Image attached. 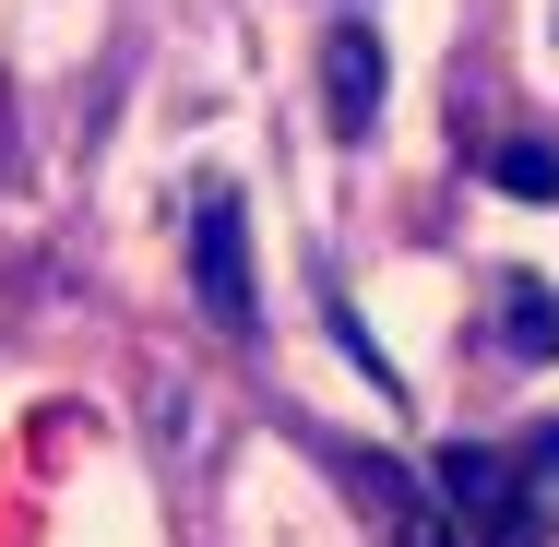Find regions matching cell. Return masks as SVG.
<instances>
[{
  "label": "cell",
  "instance_id": "1",
  "mask_svg": "<svg viewBox=\"0 0 559 547\" xmlns=\"http://www.w3.org/2000/svg\"><path fill=\"white\" fill-rule=\"evenodd\" d=\"M429 476H441V500H452V524H464V547H536V536H548V512H536V488H524V452L452 440Z\"/></svg>",
  "mask_w": 559,
  "mask_h": 547
},
{
  "label": "cell",
  "instance_id": "2",
  "mask_svg": "<svg viewBox=\"0 0 559 547\" xmlns=\"http://www.w3.org/2000/svg\"><path fill=\"white\" fill-rule=\"evenodd\" d=\"M334 476H345V500L369 512V536H381V547H464V524H452V500H441V476H429V464L334 452Z\"/></svg>",
  "mask_w": 559,
  "mask_h": 547
},
{
  "label": "cell",
  "instance_id": "3",
  "mask_svg": "<svg viewBox=\"0 0 559 547\" xmlns=\"http://www.w3.org/2000/svg\"><path fill=\"white\" fill-rule=\"evenodd\" d=\"M191 298H203L215 333L262 322V298H250V203H238L226 179H203V215H191Z\"/></svg>",
  "mask_w": 559,
  "mask_h": 547
},
{
  "label": "cell",
  "instance_id": "4",
  "mask_svg": "<svg viewBox=\"0 0 559 547\" xmlns=\"http://www.w3.org/2000/svg\"><path fill=\"white\" fill-rule=\"evenodd\" d=\"M322 108H334L345 143L381 119V36H369V24H334V36H322Z\"/></svg>",
  "mask_w": 559,
  "mask_h": 547
},
{
  "label": "cell",
  "instance_id": "5",
  "mask_svg": "<svg viewBox=\"0 0 559 547\" xmlns=\"http://www.w3.org/2000/svg\"><path fill=\"white\" fill-rule=\"evenodd\" d=\"M500 333H512L524 357H548V345H559V310L536 298V286H512V310H500Z\"/></svg>",
  "mask_w": 559,
  "mask_h": 547
},
{
  "label": "cell",
  "instance_id": "6",
  "mask_svg": "<svg viewBox=\"0 0 559 547\" xmlns=\"http://www.w3.org/2000/svg\"><path fill=\"white\" fill-rule=\"evenodd\" d=\"M500 179H512L524 203H548V191H559V155H548V143H500Z\"/></svg>",
  "mask_w": 559,
  "mask_h": 547
}]
</instances>
